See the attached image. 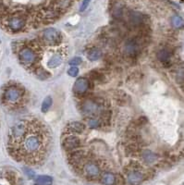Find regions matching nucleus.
<instances>
[{"label": "nucleus", "instance_id": "cd10ccee", "mask_svg": "<svg viewBox=\"0 0 184 185\" xmlns=\"http://www.w3.org/2000/svg\"><path fill=\"white\" fill-rule=\"evenodd\" d=\"M26 173L29 177H33L34 176V172L32 170H30V169H26Z\"/></svg>", "mask_w": 184, "mask_h": 185}, {"label": "nucleus", "instance_id": "f03ea898", "mask_svg": "<svg viewBox=\"0 0 184 185\" xmlns=\"http://www.w3.org/2000/svg\"><path fill=\"white\" fill-rule=\"evenodd\" d=\"M30 125H31L30 121L26 119H22L17 122L11 128L9 132V145L12 148L16 147L21 142L23 137L29 130Z\"/></svg>", "mask_w": 184, "mask_h": 185}, {"label": "nucleus", "instance_id": "6e6552de", "mask_svg": "<svg viewBox=\"0 0 184 185\" xmlns=\"http://www.w3.org/2000/svg\"><path fill=\"white\" fill-rule=\"evenodd\" d=\"M99 107L94 101H85L81 106V111L85 116H93L97 113Z\"/></svg>", "mask_w": 184, "mask_h": 185}, {"label": "nucleus", "instance_id": "4be33fe9", "mask_svg": "<svg viewBox=\"0 0 184 185\" xmlns=\"http://www.w3.org/2000/svg\"><path fill=\"white\" fill-rule=\"evenodd\" d=\"M37 77L40 78L41 80H45V79H47V78L50 77V74L47 71H45L44 70H43L42 68H40V69L37 70Z\"/></svg>", "mask_w": 184, "mask_h": 185}, {"label": "nucleus", "instance_id": "bb28decb", "mask_svg": "<svg viewBox=\"0 0 184 185\" xmlns=\"http://www.w3.org/2000/svg\"><path fill=\"white\" fill-rule=\"evenodd\" d=\"M89 4H90V0H83L82 4H81V8H80V10H81V11H84V10L88 8Z\"/></svg>", "mask_w": 184, "mask_h": 185}, {"label": "nucleus", "instance_id": "20e7f679", "mask_svg": "<svg viewBox=\"0 0 184 185\" xmlns=\"http://www.w3.org/2000/svg\"><path fill=\"white\" fill-rule=\"evenodd\" d=\"M42 38L43 41L47 43V44H57L58 43H60L61 41V34L60 32L54 29V28H49L47 29L45 31H43V34H42Z\"/></svg>", "mask_w": 184, "mask_h": 185}, {"label": "nucleus", "instance_id": "f257e3e1", "mask_svg": "<svg viewBox=\"0 0 184 185\" xmlns=\"http://www.w3.org/2000/svg\"><path fill=\"white\" fill-rule=\"evenodd\" d=\"M47 140V131H44L38 123H31L29 130L21 142L12 148L11 153L18 158H22L29 162L38 161L44 153Z\"/></svg>", "mask_w": 184, "mask_h": 185}, {"label": "nucleus", "instance_id": "7ed1b4c3", "mask_svg": "<svg viewBox=\"0 0 184 185\" xmlns=\"http://www.w3.org/2000/svg\"><path fill=\"white\" fill-rule=\"evenodd\" d=\"M23 95V91L16 86H10L7 88V90L4 92V98L7 102L10 104L18 103Z\"/></svg>", "mask_w": 184, "mask_h": 185}, {"label": "nucleus", "instance_id": "aec40b11", "mask_svg": "<svg viewBox=\"0 0 184 185\" xmlns=\"http://www.w3.org/2000/svg\"><path fill=\"white\" fill-rule=\"evenodd\" d=\"M157 58L160 61H162L163 63L164 62H167L170 59V54L167 50H165V49H162L160 50L158 53H157Z\"/></svg>", "mask_w": 184, "mask_h": 185}, {"label": "nucleus", "instance_id": "1a4fd4ad", "mask_svg": "<svg viewBox=\"0 0 184 185\" xmlns=\"http://www.w3.org/2000/svg\"><path fill=\"white\" fill-rule=\"evenodd\" d=\"M89 89V81L84 78H79L74 85H73V91L77 95H82Z\"/></svg>", "mask_w": 184, "mask_h": 185}, {"label": "nucleus", "instance_id": "0eeeda50", "mask_svg": "<svg viewBox=\"0 0 184 185\" xmlns=\"http://www.w3.org/2000/svg\"><path fill=\"white\" fill-rule=\"evenodd\" d=\"M62 145L66 150L69 151V150H74V149L78 148L81 145V141L77 136L69 135L64 139Z\"/></svg>", "mask_w": 184, "mask_h": 185}, {"label": "nucleus", "instance_id": "ddd939ff", "mask_svg": "<svg viewBox=\"0 0 184 185\" xmlns=\"http://www.w3.org/2000/svg\"><path fill=\"white\" fill-rule=\"evenodd\" d=\"M67 128H68L69 132H70V133H81L84 130L85 126L81 122L74 121V122L69 123Z\"/></svg>", "mask_w": 184, "mask_h": 185}, {"label": "nucleus", "instance_id": "9b49d317", "mask_svg": "<svg viewBox=\"0 0 184 185\" xmlns=\"http://www.w3.org/2000/svg\"><path fill=\"white\" fill-rule=\"evenodd\" d=\"M84 171L90 177H96L100 172L98 166L95 163H87L84 166Z\"/></svg>", "mask_w": 184, "mask_h": 185}, {"label": "nucleus", "instance_id": "412c9836", "mask_svg": "<svg viewBox=\"0 0 184 185\" xmlns=\"http://www.w3.org/2000/svg\"><path fill=\"white\" fill-rule=\"evenodd\" d=\"M51 105H52V98L49 97V96L45 97L44 100L43 101V104H42V111L43 112L48 111V109L50 108Z\"/></svg>", "mask_w": 184, "mask_h": 185}, {"label": "nucleus", "instance_id": "dca6fc26", "mask_svg": "<svg viewBox=\"0 0 184 185\" xmlns=\"http://www.w3.org/2000/svg\"><path fill=\"white\" fill-rule=\"evenodd\" d=\"M52 178L49 176L41 175L38 176L35 179V183L37 185H51L52 184Z\"/></svg>", "mask_w": 184, "mask_h": 185}, {"label": "nucleus", "instance_id": "f8f14e48", "mask_svg": "<svg viewBox=\"0 0 184 185\" xmlns=\"http://www.w3.org/2000/svg\"><path fill=\"white\" fill-rule=\"evenodd\" d=\"M138 51V45L134 41H129L124 45V52L128 56H134Z\"/></svg>", "mask_w": 184, "mask_h": 185}, {"label": "nucleus", "instance_id": "393cba45", "mask_svg": "<svg viewBox=\"0 0 184 185\" xmlns=\"http://www.w3.org/2000/svg\"><path fill=\"white\" fill-rule=\"evenodd\" d=\"M81 62H82L81 59L79 58V57H76V58H73L72 59H70L69 62V64L70 66H72V67H76V66H78V65H81Z\"/></svg>", "mask_w": 184, "mask_h": 185}, {"label": "nucleus", "instance_id": "2eb2a0df", "mask_svg": "<svg viewBox=\"0 0 184 185\" xmlns=\"http://www.w3.org/2000/svg\"><path fill=\"white\" fill-rule=\"evenodd\" d=\"M101 57H102V52L98 48H93V49L89 50L87 53V58L92 61H96V60L99 59Z\"/></svg>", "mask_w": 184, "mask_h": 185}, {"label": "nucleus", "instance_id": "9d476101", "mask_svg": "<svg viewBox=\"0 0 184 185\" xmlns=\"http://www.w3.org/2000/svg\"><path fill=\"white\" fill-rule=\"evenodd\" d=\"M144 179V175L139 171H132L128 175V181L131 185H137L142 182Z\"/></svg>", "mask_w": 184, "mask_h": 185}, {"label": "nucleus", "instance_id": "4468645a", "mask_svg": "<svg viewBox=\"0 0 184 185\" xmlns=\"http://www.w3.org/2000/svg\"><path fill=\"white\" fill-rule=\"evenodd\" d=\"M129 20L133 25H139L143 22V15L140 12L131 11L129 14Z\"/></svg>", "mask_w": 184, "mask_h": 185}, {"label": "nucleus", "instance_id": "5701e85b", "mask_svg": "<svg viewBox=\"0 0 184 185\" xmlns=\"http://www.w3.org/2000/svg\"><path fill=\"white\" fill-rule=\"evenodd\" d=\"M172 24L176 28H181L183 26V21H182V19L180 17L175 16V17L172 18Z\"/></svg>", "mask_w": 184, "mask_h": 185}, {"label": "nucleus", "instance_id": "f3484780", "mask_svg": "<svg viewBox=\"0 0 184 185\" xmlns=\"http://www.w3.org/2000/svg\"><path fill=\"white\" fill-rule=\"evenodd\" d=\"M62 61V59H61V56L57 54V55H54L47 62V65L49 68H57L60 65Z\"/></svg>", "mask_w": 184, "mask_h": 185}, {"label": "nucleus", "instance_id": "423d86ee", "mask_svg": "<svg viewBox=\"0 0 184 185\" xmlns=\"http://www.w3.org/2000/svg\"><path fill=\"white\" fill-rule=\"evenodd\" d=\"M7 26L13 32H18L24 27V20L20 16H13L8 19Z\"/></svg>", "mask_w": 184, "mask_h": 185}, {"label": "nucleus", "instance_id": "a211bd4d", "mask_svg": "<svg viewBox=\"0 0 184 185\" xmlns=\"http://www.w3.org/2000/svg\"><path fill=\"white\" fill-rule=\"evenodd\" d=\"M143 158L147 163H153L156 160V156L153 152H151L149 150H145L143 153Z\"/></svg>", "mask_w": 184, "mask_h": 185}, {"label": "nucleus", "instance_id": "b1692460", "mask_svg": "<svg viewBox=\"0 0 184 185\" xmlns=\"http://www.w3.org/2000/svg\"><path fill=\"white\" fill-rule=\"evenodd\" d=\"M87 124H88V126H89L90 128H92V129H96V128H97V127L100 125V122H99V120H98L97 119L92 118V119H88Z\"/></svg>", "mask_w": 184, "mask_h": 185}, {"label": "nucleus", "instance_id": "6ab92c4d", "mask_svg": "<svg viewBox=\"0 0 184 185\" xmlns=\"http://www.w3.org/2000/svg\"><path fill=\"white\" fill-rule=\"evenodd\" d=\"M102 182L106 185H112L115 182V176L112 173L107 172L102 176Z\"/></svg>", "mask_w": 184, "mask_h": 185}, {"label": "nucleus", "instance_id": "a878e982", "mask_svg": "<svg viewBox=\"0 0 184 185\" xmlns=\"http://www.w3.org/2000/svg\"><path fill=\"white\" fill-rule=\"evenodd\" d=\"M78 73H79V70H78L77 67H71V68L68 70V74H69V76H71V77L77 76Z\"/></svg>", "mask_w": 184, "mask_h": 185}, {"label": "nucleus", "instance_id": "39448f33", "mask_svg": "<svg viewBox=\"0 0 184 185\" xmlns=\"http://www.w3.org/2000/svg\"><path fill=\"white\" fill-rule=\"evenodd\" d=\"M19 58L24 66H32L35 63L37 56L32 49L23 48L19 53Z\"/></svg>", "mask_w": 184, "mask_h": 185}]
</instances>
